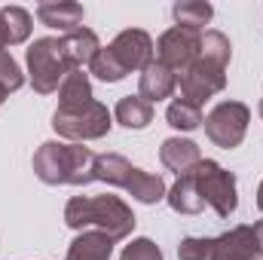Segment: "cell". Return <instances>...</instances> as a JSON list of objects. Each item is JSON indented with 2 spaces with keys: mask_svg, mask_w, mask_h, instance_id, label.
I'll return each instance as SVG.
<instances>
[{
  "mask_svg": "<svg viewBox=\"0 0 263 260\" xmlns=\"http://www.w3.org/2000/svg\"><path fill=\"white\" fill-rule=\"evenodd\" d=\"M65 224L70 230H98L114 242L129 239L135 230V214L120 196H70L65 205Z\"/></svg>",
  "mask_w": 263,
  "mask_h": 260,
  "instance_id": "1",
  "label": "cell"
},
{
  "mask_svg": "<svg viewBox=\"0 0 263 260\" xmlns=\"http://www.w3.org/2000/svg\"><path fill=\"white\" fill-rule=\"evenodd\" d=\"M95 159L98 153H92L83 144H70V141H46L37 147L34 153V175L49 184H70V187H86L95 181Z\"/></svg>",
  "mask_w": 263,
  "mask_h": 260,
  "instance_id": "2",
  "label": "cell"
},
{
  "mask_svg": "<svg viewBox=\"0 0 263 260\" xmlns=\"http://www.w3.org/2000/svg\"><path fill=\"white\" fill-rule=\"evenodd\" d=\"M95 181H104V184H114L120 190H126L132 199L144 202V205H156L162 202L168 187L159 175H150L138 165H132L126 156L120 153H101L95 159Z\"/></svg>",
  "mask_w": 263,
  "mask_h": 260,
  "instance_id": "3",
  "label": "cell"
},
{
  "mask_svg": "<svg viewBox=\"0 0 263 260\" xmlns=\"http://www.w3.org/2000/svg\"><path fill=\"white\" fill-rule=\"evenodd\" d=\"M25 65H28V77L37 95H52L59 92L62 80L70 73V65L62 49V37H40L28 46L25 52Z\"/></svg>",
  "mask_w": 263,
  "mask_h": 260,
  "instance_id": "4",
  "label": "cell"
},
{
  "mask_svg": "<svg viewBox=\"0 0 263 260\" xmlns=\"http://www.w3.org/2000/svg\"><path fill=\"white\" fill-rule=\"evenodd\" d=\"M110 126H114V114L101 101H89L80 107H55L52 114V129L70 144L98 141L110 132Z\"/></svg>",
  "mask_w": 263,
  "mask_h": 260,
  "instance_id": "5",
  "label": "cell"
},
{
  "mask_svg": "<svg viewBox=\"0 0 263 260\" xmlns=\"http://www.w3.org/2000/svg\"><path fill=\"white\" fill-rule=\"evenodd\" d=\"M190 172L196 178L199 193L205 199V205H211L217 217L227 220L230 214H236V208H239V190H236V175L233 172H227L214 159H199V165L190 169Z\"/></svg>",
  "mask_w": 263,
  "mask_h": 260,
  "instance_id": "6",
  "label": "cell"
},
{
  "mask_svg": "<svg viewBox=\"0 0 263 260\" xmlns=\"http://www.w3.org/2000/svg\"><path fill=\"white\" fill-rule=\"evenodd\" d=\"M248 123H251V110L242 101H220L202 120L208 141L214 147H220V150L239 147L245 141V135H248Z\"/></svg>",
  "mask_w": 263,
  "mask_h": 260,
  "instance_id": "7",
  "label": "cell"
},
{
  "mask_svg": "<svg viewBox=\"0 0 263 260\" xmlns=\"http://www.w3.org/2000/svg\"><path fill=\"white\" fill-rule=\"evenodd\" d=\"M199 43H202V31L175 25L156 40V62L165 65L175 77H181L199 59Z\"/></svg>",
  "mask_w": 263,
  "mask_h": 260,
  "instance_id": "8",
  "label": "cell"
},
{
  "mask_svg": "<svg viewBox=\"0 0 263 260\" xmlns=\"http://www.w3.org/2000/svg\"><path fill=\"white\" fill-rule=\"evenodd\" d=\"M178 89H181V98H187L190 104L202 107L208 98H214L217 92L227 89V70L205 62V59H196L178 77Z\"/></svg>",
  "mask_w": 263,
  "mask_h": 260,
  "instance_id": "9",
  "label": "cell"
},
{
  "mask_svg": "<svg viewBox=\"0 0 263 260\" xmlns=\"http://www.w3.org/2000/svg\"><path fill=\"white\" fill-rule=\"evenodd\" d=\"M110 52L120 59V65L126 67V70H144V67L153 62V37L147 34V31H141V28H126V31H120L110 43Z\"/></svg>",
  "mask_w": 263,
  "mask_h": 260,
  "instance_id": "10",
  "label": "cell"
},
{
  "mask_svg": "<svg viewBox=\"0 0 263 260\" xmlns=\"http://www.w3.org/2000/svg\"><path fill=\"white\" fill-rule=\"evenodd\" d=\"M211 260H260V251H257L251 227L242 224V227H233L223 236H217Z\"/></svg>",
  "mask_w": 263,
  "mask_h": 260,
  "instance_id": "11",
  "label": "cell"
},
{
  "mask_svg": "<svg viewBox=\"0 0 263 260\" xmlns=\"http://www.w3.org/2000/svg\"><path fill=\"white\" fill-rule=\"evenodd\" d=\"M37 18L52 28V31H62V37L83 28V18H86V9L73 0H52V3H40L37 6Z\"/></svg>",
  "mask_w": 263,
  "mask_h": 260,
  "instance_id": "12",
  "label": "cell"
},
{
  "mask_svg": "<svg viewBox=\"0 0 263 260\" xmlns=\"http://www.w3.org/2000/svg\"><path fill=\"white\" fill-rule=\"evenodd\" d=\"M175 89H178V77L165 65H159L156 59L144 67L141 77H138V95L144 101H150V104L153 101H162V98H172Z\"/></svg>",
  "mask_w": 263,
  "mask_h": 260,
  "instance_id": "13",
  "label": "cell"
},
{
  "mask_svg": "<svg viewBox=\"0 0 263 260\" xmlns=\"http://www.w3.org/2000/svg\"><path fill=\"white\" fill-rule=\"evenodd\" d=\"M159 159L168 172L175 175H187L190 169H196L199 159H202V150H199L196 141L190 138H165L162 147H159Z\"/></svg>",
  "mask_w": 263,
  "mask_h": 260,
  "instance_id": "14",
  "label": "cell"
},
{
  "mask_svg": "<svg viewBox=\"0 0 263 260\" xmlns=\"http://www.w3.org/2000/svg\"><path fill=\"white\" fill-rule=\"evenodd\" d=\"M62 49H65V59L70 65V70L73 67L83 70L86 65H92L95 55L101 52V40H98V34L92 28H77V31L62 37Z\"/></svg>",
  "mask_w": 263,
  "mask_h": 260,
  "instance_id": "15",
  "label": "cell"
},
{
  "mask_svg": "<svg viewBox=\"0 0 263 260\" xmlns=\"http://www.w3.org/2000/svg\"><path fill=\"white\" fill-rule=\"evenodd\" d=\"M165 202L172 205V211H178V214H199L202 208H205V199L199 193V184L196 178H193V172H187V175H178V181L168 187V193H165Z\"/></svg>",
  "mask_w": 263,
  "mask_h": 260,
  "instance_id": "16",
  "label": "cell"
},
{
  "mask_svg": "<svg viewBox=\"0 0 263 260\" xmlns=\"http://www.w3.org/2000/svg\"><path fill=\"white\" fill-rule=\"evenodd\" d=\"M110 254H114V239H107L98 230H83L67 245V260H110Z\"/></svg>",
  "mask_w": 263,
  "mask_h": 260,
  "instance_id": "17",
  "label": "cell"
},
{
  "mask_svg": "<svg viewBox=\"0 0 263 260\" xmlns=\"http://www.w3.org/2000/svg\"><path fill=\"white\" fill-rule=\"evenodd\" d=\"M114 120H117L120 126L135 129V132L147 129V126L153 123V104L144 101L141 95H126V98L117 101V107H114Z\"/></svg>",
  "mask_w": 263,
  "mask_h": 260,
  "instance_id": "18",
  "label": "cell"
},
{
  "mask_svg": "<svg viewBox=\"0 0 263 260\" xmlns=\"http://www.w3.org/2000/svg\"><path fill=\"white\" fill-rule=\"evenodd\" d=\"M89 101H95L92 80H89V73L73 67L59 86V107H80V104H89Z\"/></svg>",
  "mask_w": 263,
  "mask_h": 260,
  "instance_id": "19",
  "label": "cell"
},
{
  "mask_svg": "<svg viewBox=\"0 0 263 260\" xmlns=\"http://www.w3.org/2000/svg\"><path fill=\"white\" fill-rule=\"evenodd\" d=\"M172 15H175V22H178L181 28L202 31V28L211 22L214 6H211V3H205V0H178V3L172 6Z\"/></svg>",
  "mask_w": 263,
  "mask_h": 260,
  "instance_id": "20",
  "label": "cell"
},
{
  "mask_svg": "<svg viewBox=\"0 0 263 260\" xmlns=\"http://www.w3.org/2000/svg\"><path fill=\"white\" fill-rule=\"evenodd\" d=\"M199 59H205V62H211V65H217V67L227 70L230 59H233L230 37H227L223 31H205V34H202V43H199Z\"/></svg>",
  "mask_w": 263,
  "mask_h": 260,
  "instance_id": "21",
  "label": "cell"
},
{
  "mask_svg": "<svg viewBox=\"0 0 263 260\" xmlns=\"http://www.w3.org/2000/svg\"><path fill=\"white\" fill-rule=\"evenodd\" d=\"M165 120H168L172 129H178V132H196L205 117H202V107L190 104L187 98H175L168 104V110H165Z\"/></svg>",
  "mask_w": 263,
  "mask_h": 260,
  "instance_id": "22",
  "label": "cell"
},
{
  "mask_svg": "<svg viewBox=\"0 0 263 260\" xmlns=\"http://www.w3.org/2000/svg\"><path fill=\"white\" fill-rule=\"evenodd\" d=\"M0 15H3V25H6L9 46H18V43H25L31 37L34 22H31V12L28 9H22V6H3Z\"/></svg>",
  "mask_w": 263,
  "mask_h": 260,
  "instance_id": "23",
  "label": "cell"
},
{
  "mask_svg": "<svg viewBox=\"0 0 263 260\" xmlns=\"http://www.w3.org/2000/svg\"><path fill=\"white\" fill-rule=\"evenodd\" d=\"M89 73H92L95 80H101V83H120L129 70L120 65V59L110 52V46H101V52H98L95 62L89 65Z\"/></svg>",
  "mask_w": 263,
  "mask_h": 260,
  "instance_id": "24",
  "label": "cell"
},
{
  "mask_svg": "<svg viewBox=\"0 0 263 260\" xmlns=\"http://www.w3.org/2000/svg\"><path fill=\"white\" fill-rule=\"evenodd\" d=\"M214 254V239L208 236H187L178 245V260H211Z\"/></svg>",
  "mask_w": 263,
  "mask_h": 260,
  "instance_id": "25",
  "label": "cell"
},
{
  "mask_svg": "<svg viewBox=\"0 0 263 260\" xmlns=\"http://www.w3.org/2000/svg\"><path fill=\"white\" fill-rule=\"evenodd\" d=\"M22 86H25V73H22L18 62L9 52H0V89L9 95V92H18Z\"/></svg>",
  "mask_w": 263,
  "mask_h": 260,
  "instance_id": "26",
  "label": "cell"
},
{
  "mask_svg": "<svg viewBox=\"0 0 263 260\" xmlns=\"http://www.w3.org/2000/svg\"><path fill=\"white\" fill-rule=\"evenodd\" d=\"M120 260H162V248L153 239H132L123 248Z\"/></svg>",
  "mask_w": 263,
  "mask_h": 260,
  "instance_id": "27",
  "label": "cell"
},
{
  "mask_svg": "<svg viewBox=\"0 0 263 260\" xmlns=\"http://www.w3.org/2000/svg\"><path fill=\"white\" fill-rule=\"evenodd\" d=\"M251 233H254V242H257V251H260V257H263V220H257V224H251Z\"/></svg>",
  "mask_w": 263,
  "mask_h": 260,
  "instance_id": "28",
  "label": "cell"
},
{
  "mask_svg": "<svg viewBox=\"0 0 263 260\" xmlns=\"http://www.w3.org/2000/svg\"><path fill=\"white\" fill-rule=\"evenodd\" d=\"M9 46V37H6V25H3V15H0V52Z\"/></svg>",
  "mask_w": 263,
  "mask_h": 260,
  "instance_id": "29",
  "label": "cell"
},
{
  "mask_svg": "<svg viewBox=\"0 0 263 260\" xmlns=\"http://www.w3.org/2000/svg\"><path fill=\"white\" fill-rule=\"evenodd\" d=\"M257 208L263 211V181H260V187H257Z\"/></svg>",
  "mask_w": 263,
  "mask_h": 260,
  "instance_id": "30",
  "label": "cell"
},
{
  "mask_svg": "<svg viewBox=\"0 0 263 260\" xmlns=\"http://www.w3.org/2000/svg\"><path fill=\"white\" fill-rule=\"evenodd\" d=\"M6 98H9V95H6V92H3V89H0V104H3V101H6Z\"/></svg>",
  "mask_w": 263,
  "mask_h": 260,
  "instance_id": "31",
  "label": "cell"
},
{
  "mask_svg": "<svg viewBox=\"0 0 263 260\" xmlns=\"http://www.w3.org/2000/svg\"><path fill=\"white\" fill-rule=\"evenodd\" d=\"M257 110H260V117H263V101H260V107H257Z\"/></svg>",
  "mask_w": 263,
  "mask_h": 260,
  "instance_id": "32",
  "label": "cell"
}]
</instances>
